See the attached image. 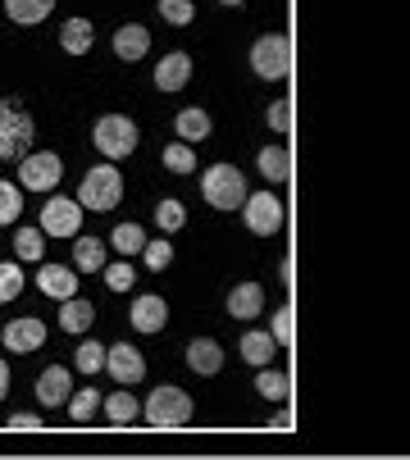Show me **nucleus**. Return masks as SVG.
<instances>
[{
  "label": "nucleus",
  "mask_w": 410,
  "mask_h": 460,
  "mask_svg": "<svg viewBox=\"0 0 410 460\" xmlns=\"http://www.w3.org/2000/svg\"><path fill=\"white\" fill-rule=\"evenodd\" d=\"M101 402H105L101 392L83 387V397H68V420H74V424H87V420L96 415V406H101Z\"/></svg>",
  "instance_id": "nucleus-31"
},
{
  "label": "nucleus",
  "mask_w": 410,
  "mask_h": 460,
  "mask_svg": "<svg viewBox=\"0 0 410 460\" xmlns=\"http://www.w3.org/2000/svg\"><path fill=\"white\" fill-rule=\"evenodd\" d=\"M110 242H114L119 255H142V251H147V233H142V224H119Z\"/></svg>",
  "instance_id": "nucleus-27"
},
{
  "label": "nucleus",
  "mask_w": 410,
  "mask_h": 460,
  "mask_svg": "<svg viewBox=\"0 0 410 460\" xmlns=\"http://www.w3.org/2000/svg\"><path fill=\"white\" fill-rule=\"evenodd\" d=\"M219 5H233L237 10V5H246V0H219Z\"/></svg>",
  "instance_id": "nucleus-43"
},
{
  "label": "nucleus",
  "mask_w": 410,
  "mask_h": 460,
  "mask_svg": "<svg viewBox=\"0 0 410 460\" xmlns=\"http://www.w3.org/2000/svg\"><path fill=\"white\" fill-rule=\"evenodd\" d=\"M251 69H255L260 78H269V83L288 78V74H292V41L279 37V32L255 37V46H251Z\"/></svg>",
  "instance_id": "nucleus-4"
},
{
  "label": "nucleus",
  "mask_w": 410,
  "mask_h": 460,
  "mask_svg": "<svg viewBox=\"0 0 410 460\" xmlns=\"http://www.w3.org/2000/svg\"><path fill=\"white\" fill-rule=\"evenodd\" d=\"M255 392L264 402H288V392H292V378L283 374V369H255Z\"/></svg>",
  "instance_id": "nucleus-22"
},
{
  "label": "nucleus",
  "mask_w": 410,
  "mask_h": 460,
  "mask_svg": "<svg viewBox=\"0 0 410 460\" xmlns=\"http://www.w3.org/2000/svg\"><path fill=\"white\" fill-rule=\"evenodd\" d=\"M260 310H264V288L260 283H237L228 292V314L233 319H255Z\"/></svg>",
  "instance_id": "nucleus-19"
},
{
  "label": "nucleus",
  "mask_w": 410,
  "mask_h": 460,
  "mask_svg": "<svg viewBox=\"0 0 410 460\" xmlns=\"http://www.w3.org/2000/svg\"><path fill=\"white\" fill-rule=\"evenodd\" d=\"M174 128H178V137H183V142H201L205 133H210V114L196 110V105H187V110H178Z\"/></svg>",
  "instance_id": "nucleus-24"
},
{
  "label": "nucleus",
  "mask_w": 410,
  "mask_h": 460,
  "mask_svg": "<svg viewBox=\"0 0 410 460\" xmlns=\"http://www.w3.org/2000/svg\"><path fill=\"white\" fill-rule=\"evenodd\" d=\"M187 369H196L201 378H215V374L224 369V347H219L215 338H196V342L187 347Z\"/></svg>",
  "instance_id": "nucleus-15"
},
{
  "label": "nucleus",
  "mask_w": 410,
  "mask_h": 460,
  "mask_svg": "<svg viewBox=\"0 0 410 460\" xmlns=\"http://www.w3.org/2000/svg\"><path fill=\"white\" fill-rule=\"evenodd\" d=\"M23 215V182H0V224H14Z\"/></svg>",
  "instance_id": "nucleus-28"
},
{
  "label": "nucleus",
  "mask_w": 410,
  "mask_h": 460,
  "mask_svg": "<svg viewBox=\"0 0 410 460\" xmlns=\"http://www.w3.org/2000/svg\"><path fill=\"white\" fill-rule=\"evenodd\" d=\"M37 288H41L46 296H55V301H68V296L78 292V274L64 270V265H41V270H37Z\"/></svg>",
  "instance_id": "nucleus-16"
},
{
  "label": "nucleus",
  "mask_w": 410,
  "mask_h": 460,
  "mask_svg": "<svg viewBox=\"0 0 410 460\" xmlns=\"http://www.w3.org/2000/svg\"><path fill=\"white\" fill-rule=\"evenodd\" d=\"M156 224H160L165 233H178V228L187 224V210H183V201H160V206H156Z\"/></svg>",
  "instance_id": "nucleus-35"
},
{
  "label": "nucleus",
  "mask_w": 410,
  "mask_h": 460,
  "mask_svg": "<svg viewBox=\"0 0 410 460\" xmlns=\"http://www.w3.org/2000/svg\"><path fill=\"white\" fill-rule=\"evenodd\" d=\"M142 260H147V270H169V260H174V246H169V242H147Z\"/></svg>",
  "instance_id": "nucleus-37"
},
{
  "label": "nucleus",
  "mask_w": 410,
  "mask_h": 460,
  "mask_svg": "<svg viewBox=\"0 0 410 460\" xmlns=\"http://www.w3.org/2000/svg\"><path fill=\"white\" fill-rule=\"evenodd\" d=\"M273 351H279V338L264 333V328H251V333H242V360H246V365L264 369V365H273Z\"/></svg>",
  "instance_id": "nucleus-18"
},
{
  "label": "nucleus",
  "mask_w": 410,
  "mask_h": 460,
  "mask_svg": "<svg viewBox=\"0 0 410 460\" xmlns=\"http://www.w3.org/2000/svg\"><path fill=\"white\" fill-rule=\"evenodd\" d=\"M201 196H205L215 210H242L251 191H246L242 169H233V164H210V169H205V178H201Z\"/></svg>",
  "instance_id": "nucleus-1"
},
{
  "label": "nucleus",
  "mask_w": 410,
  "mask_h": 460,
  "mask_svg": "<svg viewBox=\"0 0 410 460\" xmlns=\"http://www.w3.org/2000/svg\"><path fill=\"white\" fill-rule=\"evenodd\" d=\"M255 164H260V173H264L269 182H288V178H292V155H288L283 146H264V151L255 155Z\"/></svg>",
  "instance_id": "nucleus-23"
},
{
  "label": "nucleus",
  "mask_w": 410,
  "mask_h": 460,
  "mask_svg": "<svg viewBox=\"0 0 410 460\" xmlns=\"http://www.w3.org/2000/svg\"><path fill=\"white\" fill-rule=\"evenodd\" d=\"M59 46H64L68 55H87V50H92V23H87V19H68V23L59 28Z\"/></svg>",
  "instance_id": "nucleus-26"
},
{
  "label": "nucleus",
  "mask_w": 410,
  "mask_h": 460,
  "mask_svg": "<svg viewBox=\"0 0 410 460\" xmlns=\"http://www.w3.org/2000/svg\"><path fill=\"white\" fill-rule=\"evenodd\" d=\"M59 178H64V160L55 151H32L19 164V182L28 191H50V187H59Z\"/></svg>",
  "instance_id": "nucleus-8"
},
{
  "label": "nucleus",
  "mask_w": 410,
  "mask_h": 460,
  "mask_svg": "<svg viewBox=\"0 0 410 460\" xmlns=\"http://www.w3.org/2000/svg\"><path fill=\"white\" fill-rule=\"evenodd\" d=\"M78 201H83V210H114V206L123 201V178H119V169H114V164L87 169Z\"/></svg>",
  "instance_id": "nucleus-5"
},
{
  "label": "nucleus",
  "mask_w": 410,
  "mask_h": 460,
  "mask_svg": "<svg viewBox=\"0 0 410 460\" xmlns=\"http://www.w3.org/2000/svg\"><path fill=\"white\" fill-rule=\"evenodd\" d=\"M165 169H169V173H192V169H196V146H192V142L165 146Z\"/></svg>",
  "instance_id": "nucleus-29"
},
{
  "label": "nucleus",
  "mask_w": 410,
  "mask_h": 460,
  "mask_svg": "<svg viewBox=\"0 0 410 460\" xmlns=\"http://www.w3.org/2000/svg\"><path fill=\"white\" fill-rule=\"evenodd\" d=\"M132 265H123V260H119V265H105V283H110V292H128L132 288Z\"/></svg>",
  "instance_id": "nucleus-38"
},
{
  "label": "nucleus",
  "mask_w": 410,
  "mask_h": 460,
  "mask_svg": "<svg viewBox=\"0 0 410 460\" xmlns=\"http://www.w3.org/2000/svg\"><path fill=\"white\" fill-rule=\"evenodd\" d=\"M14 255H19V260H41V255H46L41 228H19V233H14Z\"/></svg>",
  "instance_id": "nucleus-30"
},
{
  "label": "nucleus",
  "mask_w": 410,
  "mask_h": 460,
  "mask_svg": "<svg viewBox=\"0 0 410 460\" xmlns=\"http://www.w3.org/2000/svg\"><path fill=\"white\" fill-rule=\"evenodd\" d=\"M269 128H273V133H292V105L288 101L269 105Z\"/></svg>",
  "instance_id": "nucleus-39"
},
{
  "label": "nucleus",
  "mask_w": 410,
  "mask_h": 460,
  "mask_svg": "<svg viewBox=\"0 0 410 460\" xmlns=\"http://www.w3.org/2000/svg\"><path fill=\"white\" fill-rule=\"evenodd\" d=\"M105 369L114 374V383H137V378H142L147 374V360H142V351H137V347H128V342H114L110 347V356H105Z\"/></svg>",
  "instance_id": "nucleus-11"
},
{
  "label": "nucleus",
  "mask_w": 410,
  "mask_h": 460,
  "mask_svg": "<svg viewBox=\"0 0 410 460\" xmlns=\"http://www.w3.org/2000/svg\"><path fill=\"white\" fill-rule=\"evenodd\" d=\"M5 392H10V365L0 360V402H5Z\"/></svg>",
  "instance_id": "nucleus-42"
},
{
  "label": "nucleus",
  "mask_w": 410,
  "mask_h": 460,
  "mask_svg": "<svg viewBox=\"0 0 410 460\" xmlns=\"http://www.w3.org/2000/svg\"><path fill=\"white\" fill-rule=\"evenodd\" d=\"M273 338H279V342H292V305H283L279 314H273Z\"/></svg>",
  "instance_id": "nucleus-40"
},
{
  "label": "nucleus",
  "mask_w": 410,
  "mask_h": 460,
  "mask_svg": "<svg viewBox=\"0 0 410 460\" xmlns=\"http://www.w3.org/2000/svg\"><path fill=\"white\" fill-rule=\"evenodd\" d=\"M19 292H23V265L0 260V301H14Z\"/></svg>",
  "instance_id": "nucleus-34"
},
{
  "label": "nucleus",
  "mask_w": 410,
  "mask_h": 460,
  "mask_svg": "<svg viewBox=\"0 0 410 460\" xmlns=\"http://www.w3.org/2000/svg\"><path fill=\"white\" fill-rule=\"evenodd\" d=\"M92 142H96V151H101L105 160H123V155L137 151V123H132L128 114H105V119H96V128H92Z\"/></svg>",
  "instance_id": "nucleus-3"
},
{
  "label": "nucleus",
  "mask_w": 410,
  "mask_h": 460,
  "mask_svg": "<svg viewBox=\"0 0 410 460\" xmlns=\"http://www.w3.org/2000/svg\"><path fill=\"white\" fill-rule=\"evenodd\" d=\"M92 319H96V310H92V301H83V296H68V301L59 305V328H64V333H87Z\"/></svg>",
  "instance_id": "nucleus-20"
},
{
  "label": "nucleus",
  "mask_w": 410,
  "mask_h": 460,
  "mask_svg": "<svg viewBox=\"0 0 410 460\" xmlns=\"http://www.w3.org/2000/svg\"><path fill=\"white\" fill-rule=\"evenodd\" d=\"M147 424L151 429H183L187 420H192V397L183 387H174V383H165V387H156L151 397H147Z\"/></svg>",
  "instance_id": "nucleus-2"
},
{
  "label": "nucleus",
  "mask_w": 410,
  "mask_h": 460,
  "mask_svg": "<svg viewBox=\"0 0 410 460\" xmlns=\"http://www.w3.org/2000/svg\"><path fill=\"white\" fill-rule=\"evenodd\" d=\"M128 319H132V328L137 333H165V323H169V305H165V296H156V292H142L132 301V310H128Z\"/></svg>",
  "instance_id": "nucleus-10"
},
{
  "label": "nucleus",
  "mask_w": 410,
  "mask_h": 460,
  "mask_svg": "<svg viewBox=\"0 0 410 460\" xmlns=\"http://www.w3.org/2000/svg\"><path fill=\"white\" fill-rule=\"evenodd\" d=\"M74 265L83 274H105V242L101 237H78L74 242Z\"/></svg>",
  "instance_id": "nucleus-21"
},
{
  "label": "nucleus",
  "mask_w": 410,
  "mask_h": 460,
  "mask_svg": "<svg viewBox=\"0 0 410 460\" xmlns=\"http://www.w3.org/2000/svg\"><path fill=\"white\" fill-rule=\"evenodd\" d=\"M0 342H5L10 351H37L41 342H46V323L41 319H14V323H5V333H0Z\"/></svg>",
  "instance_id": "nucleus-13"
},
{
  "label": "nucleus",
  "mask_w": 410,
  "mask_h": 460,
  "mask_svg": "<svg viewBox=\"0 0 410 460\" xmlns=\"http://www.w3.org/2000/svg\"><path fill=\"white\" fill-rule=\"evenodd\" d=\"M147 50H151V32H147L142 23H123V28L114 32V55H119V59L137 64Z\"/></svg>",
  "instance_id": "nucleus-17"
},
{
  "label": "nucleus",
  "mask_w": 410,
  "mask_h": 460,
  "mask_svg": "<svg viewBox=\"0 0 410 460\" xmlns=\"http://www.w3.org/2000/svg\"><path fill=\"white\" fill-rule=\"evenodd\" d=\"M68 397H74V378H68L64 365H50V369L37 378V402L50 411V406H64Z\"/></svg>",
  "instance_id": "nucleus-12"
},
{
  "label": "nucleus",
  "mask_w": 410,
  "mask_h": 460,
  "mask_svg": "<svg viewBox=\"0 0 410 460\" xmlns=\"http://www.w3.org/2000/svg\"><path fill=\"white\" fill-rule=\"evenodd\" d=\"M10 429H19V433H37V429H41V415H10Z\"/></svg>",
  "instance_id": "nucleus-41"
},
{
  "label": "nucleus",
  "mask_w": 410,
  "mask_h": 460,
  "mask_svg": "<svg viewBox=\"0 0 410 460\" xmlns=\"http://www.w3.org/2000/svg\"><path fill=\"white\" fill-rule=\"evenodd\" d=\"M83 228V201H68V196H55L41 210V233L46 237H78Z\"/></svg>",
  "instance_id": "nucleus-9"
},
{
  "label": "nucleus",
  "mask_w": 410,
  "mask_h": 460,
  "mask_svg": "<svg viewBox=\"0 0 410 460\" xmlns=\"http://www.w3.org/2000/svg\"><path fill=\"white\" fill-rule=\"evenodd\" d=\"M50 10H55V0H5V14H10L14 23H23V28L41 23Z\"/></svg>",
  "instance_id": "nucleus-25"
},
{
  "label": "nucleus",
  "mask_w": 410,
  "mask_h": 460,
  "mask_svg": "<svg viewBox=\"0 0 410 460\" xmlns=\"http://www.w3.org/2000/svg\"><path fill=\"white\" fill-rule=\"evenodd\" d=\"M187 78H192V55L187 50H174V55H165L156 64V87L160 92H183Z\"/></svg>",
  "instance_id": "nucleus-14"
},
{
  "label": "nucleus",
  "mask_w": 410,
  "mask_h": 460,
  "mask_svg": "<svg viewBox=\"0 0 410 460\" xmlns=\"http://www.w3.org/2000/svg\"><path fill=\"white\" fill-rule=\"evenodd\" d=\"M105 356H110V351H105L101 342H83L78 356H74V365H78L83 374H96V369H105Z\"/></svg>",
  "instance_id": "nucleus-36"
},
{
  "label": "nucleus",
  "mask_w": 410,
  "mask_h": 460,
  "mask_svg": "<svg viewBox=\"0 0 410 460\" xmlns=\"http://www.w3.org/2000/svg\"><path fill=\"white\" fill-rule=\"evenodd\" d=\"M105 415H110V424H114V429H123V424H132V420H137V402L128 397V392H114V397L105 402Z\"/></svg>",
  "instance_id": "nucleus-32"
},
{
  "label": "nucleus",
  "mask_w": 410,
  "mask_h": 460,
  "mask_svg": "<svg viewBox=\"0 0 410 460\" xmlns=\"http://www.w3.org/2000/svg\"><path fill=\"white\" fill-rule=\"evenodd\" d=\"M242 215H246V228H251L255 237H273V233L283 228V201H279L273 191H255V196H246Z\"/></svg>",
  "instance_id": "nucleus-7"
},
{
  "label": "nucleus",
  "mask_w": 410,
  "mask_h": 460,
  "mask_svg": "<svg viewBox=\"0 0 410 460\" xmlns=\"http://www.w3.org/2000/svg\"><path fill=\"white\" fill-rule=\"evenodd\" d=\"M160 19L174 23V28H187L196 19V5H192V0H160Z\"/></svg>",
  "instance_id": "nucleus-33"
},
{
  "label": "nucleus",
  "mask_w": 410,
  "mask_h": 460,
  "mask_svg": "<svg viewBox=\"0 0 410 460\" xmlns=\"http://www.w3.org/2000/svg\"><path fill=\"white\" fill-rule=\"evenodd\" d=\"M28 146H32V119L14 101H0V160H14Z\"/></svg>",
  "instance_id": "nucleus-6"
}]
</instances>
